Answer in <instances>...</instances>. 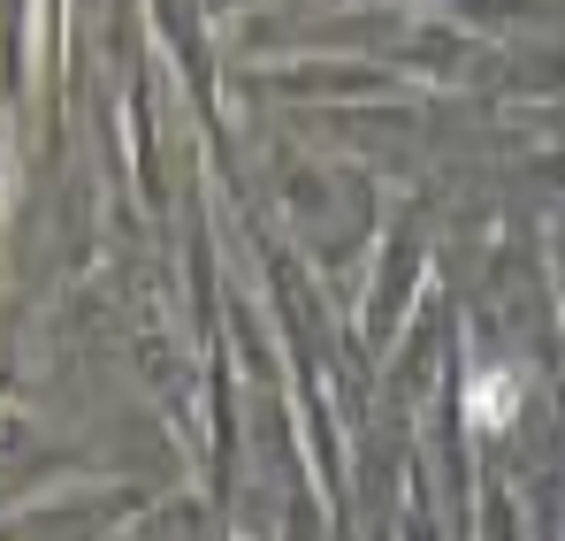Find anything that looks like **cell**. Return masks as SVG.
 <instances>
[{
  "mask_svg": "<svg viewBox=\"0 0 565 541\" xmlns=\"http://www.w3.org/2000/svg\"><path fill=\"white\" fill-rule=\"evenodd\" d=\"M230 541H253V534H230Z\"/></svg>",
  "mask_w": 565,
  "mask_h": 541,
  "instance_id": "2",
  "label": "cell"
},
{
  "mask_svg": "<svg viewBox=\"0 0 565 541\" xmlns=\"http://www.w3.org/2000/svg\"><path fill=\"white\" fill-rule=\"evenodd\" d=\"M520 420V374L512 366H481L467 381V428L473 435H504Z\"/></svg>",
  "mask_w": 565,
  "mask_h": 541,
  "instance_id": "1",
  "label": "cell"
}]
</instances>
